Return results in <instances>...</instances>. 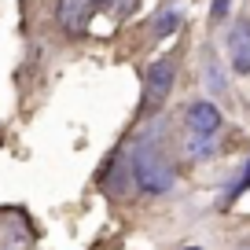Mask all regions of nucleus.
Returning <instances> with one entry per match:
<instances>
[{
	"mask_svg": "<svg viewBox=\"0 0 250 250\" xmlns=\"http://www.w3.org/2000/svg\"><path fill=\"white\" fill-rule=\"evenodd\" d=\"M184 129L188 133H206L213 136L221 129V107L213 100H195L184 107Z\"/></svg>",
	"mask_w": 250,
	"mask_h": 250,
	"instance_id": "obj_4",
	"label": "nucleus"
},
{
	"mask_svg": "<svg viewBox=\"0 0 250 250\" xmlns=\"http://www.w3.org/2000/svg\"><path fill=\"white\" fill-rule=\"evenodd\" d=\"M217 151V133L206 136V133H188L184 136V155L188 158H210Z\"/></svg>",
	"mask_w": 250,
	"mask_h": 250,
	"instance_id": "obj_6",
	"label": "nucleus"
},
{
	"mask_svg": "<svg viewBox=\"0 0 250 250\" xmlns=\"http://www.w3.org/2000/svg\"><path fill=\"white\" fill-rule=\"evenodd\" d=\"M203 81L213 96H228V81H225V70H221L217 55H206L203 59Z\"/></svg>",
	"mask_w": 250,
	"mask_h": 250,
	"instance_id": "obj_7",
	"label": "nucleus"
},
{
	"mask_svg": "<svg viewBox=\"0 0 250 250\" xmlns=\"http://www.w3.org/2000/svg\"><path fill=\"white\" fill-rule=\"evenodd\" d=\"M158 136H162V129L140 133L133 144V155H129V162H133V184L140 188L144 195H166L177 184V166L166 155Z\"/></svg>",
	"mask_w": 250,
	"mask_h": 250,
	"instance_id": "obj_1",
	"label": "nucleus"
},
{
	"mask_svg": "<svg viewBox=\"0 0 250 250\" xmlns=\"http://www.w3.org/2000/svg\"><path fill=\"white\" fill-rule=\"evenodd\" d=\"M173 81H177V59L173 55H162V59H155L147 66V78H144V110L147 114L166 103Z\"/></svg>",
	"mask_w": 250,
	"mask_h": 250,
	"instance_id": "obj_2",
	"label": "nucleus"
},
{
	"mask_svg": "<svg viewBox=\"0 0 250 250\" xmlns=\"http://www.w3.org/2000/svg\"><path fill=\"white\" fill-rule=\"evenodd\" d=\"M100 8H110L114 15H125V11L133 8V0H100Z\"/></svg>",
	"mask_w": 250,
	"mask_h": 250,
	"instance_id": "obj_10",
	"label": "nucleus"
},
{
	"mask_svg": "<svg viewBox=\"0 0 250 250\" xmlns=\"http://www.w3.org/2000/svg\"><path fill=\"white\" fill-rule=\"evenodd\" d=\"M180 19H184V15H180V11H177V8H169V11H162V15H158V22H155V26H151V33H155V41H162V37H169V33H173V30H177V26H180Z\"/></svg>",
	"mask_w": 250,
	"mask_h": 250,
	"instance_id": "obj_8",
	"label": "nucleus"
},
{
	"mask_svg": "<svg viewBox=\"0 0 250 250\" xmlns=\"http://www.w3.org/2000/svg\"><path fill=\"white\" fill-rule=\"evenodd\" d=\"M96 8H100V0H59V8H55V19L66 33H81L88 22H92Z\"/></svg>",
	"mask_w": 250,
	"mask_h": 250,
	"instance_id": "obj_5",
	"label": "nucleus"
},
{
	"mask_svg": "<svg viewBox=\"0 0 250 250\" xmlns=\"http://www.w3.org/2000/svg\"><path fill=\"white\" fill-rule=\"evenodd\" d=\"M225 48H228V62L239 78H250V19H235L228 26V37H225Z\"/></svg>",
	"mask_w": 250,
	"mask_h": 250,
	"instance_id": "obj_3",
	"label": "nucleus"
},
{
	"mask_svg": "<svg viewBox=\"0 0 250 250\" xmlns=\"http://www.w3.org/2000/svg\"><path fill=\"white\" fill-rule=\"evenodd\" d=\"M247 188H250V158L243 162V173L232 180V188H228V203H235V199H239L243 191H247Z\"/></svg>",
	"mask_w": 250,
	"mask_h": 250,
	"instance_id": "obj_9",
	"label": "nucleus"
},
{
	"mask_svg": "<svg viewBox=\"0 0 250 250\" xmlns=\"http://www.w3.org/2000/svg\"><path fill=\"white\" fill-rule=\"evenodd\" d=\"M247 250H250V247H247Z\"/></svg>",
	"mask_w": 250,
	"mask_h": 250,
	"instance_id": "obj_11",
	"label": "nucleus"
}]
</instances>
